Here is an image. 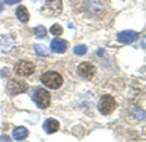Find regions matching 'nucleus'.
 Listing matches in <instances>:
<instances>
[{"mask_svg":"<svg viewBox=\"0 0 146 142\" xmlns=\"http://www.w3.org/2000/svg\"><path fill=\"white\" fill-rule=\"evenodd\" d=\"M41 82L44 85H47V88L58 89L63 85V76L57 72H47L41 75Z\"/></svg>","mask_w":146,"mask_h":142,"instance_id":"f257e3e1","label":"nucleus"},{"mask_svg":"<svg viewBox=\"0 0 146 142\" xmlns=\"http://www.w3.org/2000/svg\"><path fill=\"white\" fill-rule=\"evenodd\" d=\"M115 100L111 97V95H104L101 97L100 103H98V109L101 111V114L107 116V114H111L114 110H115Z\"/></svg>","mask_w":146,"mask_h":142,"instance_id":"f03ea898","label":"nucleus"},{"mask_svg":"<svg viewBox=\"0 0 146 142\" xmlns=\"http://www.w3.org/2000/svg\"><path fill=\"white\" fill-rule=\"evenodd\" d=\"M34 101H35V104L38 105L40 109H47L48 105H50V101H51L50 92H48L47 89H44V88H38L35 91Z\"/></svg>","mask_w":146,"mask_h":142,"instance_id":"7ed1b4c3","label":"nucleus"},{"mask_svg":"<svg viewBox=\"0 0 146 142\" xmlns=\"http://www.w3.org/2000/svg\"><path fill=\"white\" fill-rule=\"evenodd\" d=\"M60 12H62V0H47L42 7V13L45 16H56Z\"/></svg>","mask_w":146,"mask_h":142,"instance_id":"20e7f679","label":"nucleus"},{"mask_svg":"<svg viewBox=\"0 0 146 142\" xmlns=\"http://www.w3.org/2000/svg\"><path fill=\"white\" fill-rule=\"evenodd\" d=\"M34 70H35L34 63L27 62V60H21V62H18L16 66H15V72H16L19 76H29V75L34 73Z\"/></svg>","mask_w":146,"mask_h":142,"instance_id":"39448f33","label":"nucleus"},{"mask_svg":"<svg viewBox=\"0 0 146 142\" xmlns=\"http://www.w3.org/2000/svg\"><path fill=\"white\" fill-rule=\"evenodd\" d=\"M95 66L92 65V63H88V62H85V63H82V65H79V67H78V73L82 76V78H85V79H92L94 78V75H95Z\"/></svg>","mask_w":146,"mask_h":142,"instance_id":"423d86ee","label":"nucleus"},{"mask_svg":"<svg viewBox=\"0 0 146 142\" xmlns=\"http://www.w3.org/2000/svg\"><path fill=\"white\" fill-rule=\"evenodd\" d=\"M27 89H28V85L21 81H10L7 84V92L10 95H18V94L27 91Z\"/></svg>","mask_w":146,"mask_h":142,"instance_id":"0eeeda50","label":"nucleus"},{"mask_svg":"<svg viewBox=\"0 0 146 142\" xmlns=\"http://www.w3.org/2000/svg\"><path fill=\"white\" fill-rule=\"evenodd\" d=\"M117 40L123 44H130L137 40V34L135 31H123V32H118Z\"/></svg>","mask_w":146,"mask_h":142,"instance_id":"6e6552de","label":"nucleus"},{"mask_svg":"<svg viewBox=\"0 0 146 142\" xmlns=\"http://www.w3.org/2000/svg\"><path fill=\"white\" fill-rule=\"evenodd\" d=\"M51 51L53 53H64L67 50V41L62 40V38H54L50 44Z\"/></svg>","mask_w":146,"mask_h":142,"instance_id":"1a4fd4ad","label":"nucleus"},{"mask_svg":"<svg viewBox=\"0 0 146 142\" xmlns=\"http://www.w3.org/2000/svg\"><path fill=\"white\" fill-rule=\"evenodd\" d=\"M58 127H60V125H58V122L54 120V119H48V120L44 122V131H45L47 133H54V132H57Z\"/></svg>","mask_w":146,"mask_h":142,"instance_id":"9d476101","label":"nucleus"},{"mask_svg":"<svg viewBox=\"0 0 146 142\" xmlns=\"http://www.w3.org/2000/svg\"><path fill=\"white\" fill-rule=\"evenodd\" d=\"M16 16H18V19H19L21 22H28V19H29L28 9H27L25 6H19V7L16 9Z\"/></svg>","mask_w":146,"mask_h":142,"instance_id":"9b49d317","label":"nucleus"},{"mask_svg":"<svg viewBox=\"0 0 146 142\" xmlns=\"http://www.w3.org/2000/svg\"><path fill=\"white\" fill-rule=\"evenodd\" d=\"M28 136V129L27 127H16L13 131V139L16 141H22Z\"/></svg>","mask_w":146,"mask_h":142,"instance_id":"f8f14e48","label":"nucleus"},{"mask_svg":"<svg viewBox=\"0 0 146 142\" xmlns=\"http://www.w3.org/2000/svg\"><path fill=\"white\" fill-rule=\"evenodd\" d=\"M34 34H35V37H38V38H44L47 35V29L42 25H38V27L34 28Z\"/></svg>","mask_w":146,"mask_h":142,"instance_id":"ddd939ff","label":"nucleus"},{"mask_svg":"<svg viewBox=\"0 0 146 142\" xmlns=\"http://www.w3.org/2000/svg\"><path fill=\"white\" fill-rule=\"evenodd\" d=\"M34 50H35V53H38L40 56H47L48 54V50L45 49L44 45H41V44H35L34 45Z\"/></svg>","mask_w":146,"mask_h":142,"instance_id":"4468645a","label":"nucleus"},{"mask_svg":"<svg viewBox=\"0 0 146 142\" xmlns=\"http://www.w3.org/2000/svg\"><path fill=\"white\" fill-rule=\"evenodd\" d=\"M50 31H51L54 35H62V32H63V28L60 27V25H53Z\"/></svg>","mask_w":146,"mask_h":142,"instance_id":"2eb2a0df","label":"nucleus"},{"mask_svg":"<svg viewBox=\"0 0 146 142\" xmlns=\"http://www.w3.org/2000/svg\"><path fill=\"white\" fill-rule=\"evenodd\" d=\"M75 53L79 54V56L85 54V53H86V47H85V45H76L75 47Z\"/></svg>","mask_w":146,"mask_h":142,"instance_id":"dca6fc26","label":"nucleus"},{"mask_svg":"<svg viewBox=\"0 0 146 142\" xmlns=\"http://www.w3.org/2000/svg\"><path fill=\"white\" fill-rule=\"evenodd\" d=\"M0 142H12V138L7 135H3V136H0Z\"/></svg>","mask_w":146,"mask_h":142,"instance_id":"f3484780","label":"nucleus"},{"mask_svg":"<svg viewBox=\"0 0 146 142\" xmlns=\"http://www.w3.org/2000/svg\"><path fill=\"white\" fill-rule=\"evenodd\" d=\"M6 5H15V3H19L21 0H3Z\"/></svg>","mask_w":146,"mask_h":142,"instance_id":"a211bd4d","label":"nucleus"},{"mask_svg":"<svg viewBox=\"0 0 146 142\" xmlns=\"http://www.w3.org/2000/svg\"><path fill=\"white\" fill-rule=\"evenodd\" d=\"M3 10V3H0V12Z\"/></svg>","mask_w":146,"mask_h":142,"instance_id":"6ab92c4d","label":"nucleus"}]
</instances>
